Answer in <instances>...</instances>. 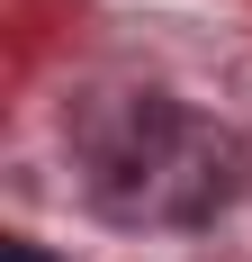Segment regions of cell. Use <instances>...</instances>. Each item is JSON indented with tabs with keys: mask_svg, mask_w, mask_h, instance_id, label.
Masks as SVG:
<instances>
[{
	"mask_svg": "<svg viewBox=\"0 0 252 262\" xmlns=\"http://www.w3.org/2000/svg\"><path fill=\"white\" fill-rule=\"evenodd\" d=\"M63 145H72V181L90 199V217H108L126 235H198L252 181L243 136L153 81L81 91L63 118Z\"/></svg>",
	"mask_w": 252,
	"mask_h": 262,
	"instance_id": "obj_1",
	"label": "cell"
}]
</instances>
